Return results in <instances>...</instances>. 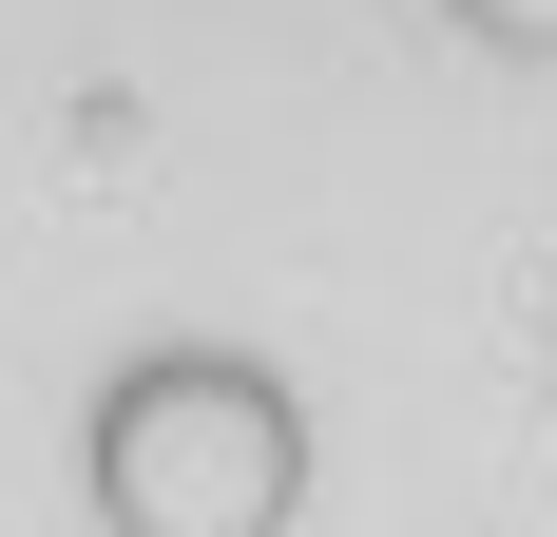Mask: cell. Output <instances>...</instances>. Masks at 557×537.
Instances as JSON below:
<instances>
[{
  "mask_svg": "<svg viewBox=\"0 0 557 537\" xmlns=\"http://www.w3.org/2000/svg\"><path fill=\"white\" fill-rule=\"evenodd\" d=\"M58 480H77L97 537H308V499H327V384L288 365L270 326L154 288L77 365V403H58Z\"/></svg>",
  "mask_w": 557,
  "mask_h": 537,
  "instance_id": "6da1fadb",
  "label": "cell"
},
{
  "mask_svg": "<svg viewBox=\"0 0 557 537\" xmlns=\"http://www.w3.org/2000/svg\"><path fill=\"white\" fill-rule=\"evenodd\" d=\"M539 384H557V288H539Z\"/></svg>",
  "mask_w": 557,
  "mask_h": 537,
  "instance_id": "7a4b0ae2",
  "label": "cell"
}]
</instances>
